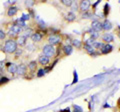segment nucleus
<instances>
[{"label": "nucleus", "mask_w": 120, "mask_h": 112, "mask_svg": "<svg viewBox=\"0 0 120 112\" xmlns=\"http://www.w3.org/2000/svg\"><path fill=\"white\" fill-rule=\"evenodd\" d=\"M108 13H109V5H108V4H105V7H104V15L107 16Z\"/></svg>", "instance_id": "nucleus-28"}, {"label": "nucleus", "mask_w": 120, "mask_h": 112, "mask_svg": "<svg viewBox=\"0 0 120 112\" xmlns=\"http://www.w3.org/2000/svg\"><path fill=\"white\" fill-rule=\"evenodd\" d=\"M90 6H91V2H90L89 0H82V1L78 3V10H79L81 13L88 12L90 9Z\"/></svg>", "instance_id": "nucleus-5"}, {"label": "nucleus", "mask_w": 120, "mask_h": 112, "mask_svg": "<svg viewBox=\"0 0 120 112\" xmlns=\"http://www.w3.org/2000/svg\"><path fill=\"white\" fill-rule=\"evenodd\" d=\"M62 41H63V36L60 33H53V34H50L47 37L48 44H50L52 46L60 45L62 43Z\"/></svg>", "instance_id": "nucleus-2"}, {"label": "nucleus", "mask_w": 120, "mask_h": 112, "mask_svg": "<svg viewBox=\"0 0 120 112\" xmlns=\"http://www.w3.org/2000/svg\"><path fill=\"white\" fill-rule=\"evenodd\" d=\"M42 54L47 56L48 58H54L57 55V49L55 48V46H52L50 44H46L42 48Z\"/></svg>", "instance_id": "nucleus-4"}, {"label": "nucleus", "mask_w": 120, "mask_h": 112, "mask_svg": "<svg viewBox=\"0 0 120 112\" xmlns=\"http://www.w3.org/2000/svg\"><path fill=\"white\" fill-rule=\"evenodd\" d=\"M38 63H37L36 60H32V61H30L28 64H27V69H28V71L29 73H34L36 70H37V65Z\"/></svg>", "instance_id": "nucleus-14"}, {"label": "nucleus", "mask_w": 120, "mask_h": 112, "mask_svg": "<svg viewBox=\"0 0 120 112\" xmlns=\"http://www.w3.org/2000/svg\"><path fill=\"white\" fill-rule=\"evenodd\" d=\"M102 29L104 31H106V32H109L112 29V24H111V22L108 19H105L102 22Z\"/></svg>", "instance_id": "nucleus-17"}, {"label": "nucleus", "mask_w": 120, "mask_h": 112, "mask_svg": "<svg viewBox=\"0 0 120 112\" xmlns=\"http://www.w3.org/2000/svg\"><path fill=\"white\" fill-rule=\"evenodd\" d=\"M43 37H44V34H43L42 32H40V31H35L31 36H30V38H31L32 42H34V43H39V42H41V41H42Z\"/></svg>", "instance_id": "nucleus-7"}, {"label": "nucleus", "mask_w": 120, "mask_h": 112, "mask_svg": "<svg viewBox=\"0 0 120 112\" xmlns=\"http://www.w3.org/2000/svg\"><path fill=\"white\" fill-rule=\"evenodd\" d=\"M22 52H23V50L21 49V48H19V49H17L16 51H15V58H18L19 56H21V54H22Z\"/></svg>", "instance_id": "nucleus-26"}, {"label": "nucleus", "mask_w": 120, "mask_h": 112, "mask_svg": "<svg viewBox=\"0 0 120 112\" xmlns=\"http://www.w3.org/2000/svg\"><path fill=\"white\" fill-rule=\"evenodd\" d=\"M92 46L94 47V49H95L96 51H99L101 48L104 46V43L102 42V41H95V42L93 43V45H92Z\"/></svg>", "instance_id": "nucleus-20"}, {"label": "nucleus", "mask_w": 120, "mask_h": 112, "mask_svg": "<svg viewBox=\"0 0 120 112\" xmlns=\"http://www.w3.org/2000/svg\"><path fill=\"white\" fill-rule=\"evenodd\" d=\"M17 49H18V45H17L15 39L8 38L5 40L4 45H3V51H4L6 54H14Z\"/></svg>", "instance_id": "nucleus-1"}, {"label": "nucleus", "mask_w": 120, "mask_h": 112, "mask_svg": "<svg viewBox=\"0 0 120 112\" xmlns=\"http://www.w3.org/2000/svg\"><path fill=\"white\" fill-rule=\"evenodd\" d=\"M18 7L17 6H10L8 9H7V16L8 17H13V16H15L16 14L18 13Z\"/></svg>", "instance_id": "nucleus-15"}, {"label": "nucleus", "mask_w": 120, "mask_h": 112, "mask_svg": "<svg viewBox=\"0 0 120 112\" xmlns=\"http://www.w3.org/2000/svg\"><path fill=\"white\" fill-rule=\"evenodd\" d=\"M81 15H82V18H85V19H87V18H90L91 17V13L89 12H84V13H81Z\"/></svg>", "instance_id": "nucleus-27"}, {"label": "nucleus", "mask_w": 120, "mask_h": 112, "mask_svg": "<svg viewBox=\"0 0 120 112\" xmlns=\"http://www.w3.org/2000/svg\"><path fill=\"white\" fill-rule=\"evenodd\" d=\"M23 32V28L21 27L20 24H17V23H14L11 25V27L8 31V36L9 38H13V39H16L17 36H19L21 33Z\"/></svg>", "instance_id": "nucleus-3"}, {"label": "nucleus", "mask_w": 120, "mask_h": 112, "mask_svg": "<svg viewBox=\"0 0 120 112\" xmlns=\"http://www.w3.org/2000/svg\"><path fill=\"white\" fill-rule=\"evenodd\" d=\"M71 46L77 48V49H80V48H82V46H83V42L79 39L74 38V39L71 40Z\"/></svg>", "instance_id": "nucleus-18"}, {"label": "nucleus", "mask_w": 120, "mask_h": 112, "mask_svg": "<svg viewBox=\"0 0 120 112\" xmlns=\"http://www.w3.org/2000/svg\"><path fill=\"white\" fill-rule=\"evenodd\" d=\"M91 30L100 33L101 31H103L102 29V22H100L99 20H94L91 23Z\"/></svg>", "instance_id": "nucleus-9"}, {"label": "nucleus", "mask_w": 120, "mask_h": 112, "mask_svg": "<svg viewBox=\"0 0 120 112\" xmlns=\"http://www.w3.org/2000/svg\"><path fill=\"white\" fill-rule=\"evenodd\" d=\"M101 41H102L104 44H110L111 42L114 41V36L110 32H105L101 35Z\"/></svg>", "instance_id": "nucleus-6"}, {"label": "nucleus", "mask_w": 120, "mask_h": 112, "mask_svg": "<svg viewBox=\"0 0 120 112\" xmlns=\"http://www.w3.org/2000/svg\"><path fill=\"white\" fill-rule=\"evenodd\" d=\"M99 37H100V33L95 32V31H93V30H90V38H92L93 40L96 41V39H98Z\"/></svg>", "instance_id": "nucleus-21"}, {"label": "nucleus", "mask_w": 120, "mask_h": 112, "mask_svg": "<svg viewBox=\"0 0 120 112\" xmlns=\"http://www.w3.org/2000/svg\"><path fill=\"white\" fill-rule=\"evenodd\" d=\"M60 2H61V4H63L66 7H69V8H70V6L72 5V3H73L72 0H61Z\"/></svg>", "instance_id": "nucleus-22"}, {"label": "nucleus", "mask_w": 120, "mask_h": 112, "mask_svg": "<svg viewBox=\"0 0 120 112\" xmlns=\"http://www.w3.org/2000/svg\"><path fill=\"white\" fill-rule=\"evenodd\" d=\"M7 37V34L4 30H2V29H0V40H5Z\"/></svg>", "instance_id": "nucleus-25"}, {"label": "nucleus", "mask_w": 120, "mask_h": 112, "mask_svg": "<svg viewBox=\"0 0 120 112\" xmlns=\"http://www.w3.org/2000/svg\"><path fill=\"white\" fill-rule=\"evenodd\" d=\"M4 66H5V62L4 61H0V71L4 68Z\"/></svg>", "instance_id": "nucleus-30"}, {"label": "nucleus", "mask_w": 120, "mask_h": 112, "mask_svg": "<svg viewBox=\"0 0 120 112\" xmlns=\"http://www.w3.org/2000/svg\"><path fill=\"white\" fill-rule=\"evenodd\" d=\"M61 51L63 52V55L64 56H68V55H70L71 53H72L73 47L71 46V44H65V45L62 46Z\"/></svg>", "instance_id": "nucleus-13"}, {"label": "nucleus", "mask_w": 120, "mask_h": 112, "mask_svg": "<svg viewBox=\"0 0 120 112\" xmlns=\"http://www.w3.org/2000/svg\"><path fill=\"white\" fill-rule=\"evenodd\" d=\"M112 50H113V46L111 44H104V46L99 50V54H108L112 52Z\"/></svg>", "instance_id": "nucleus-12"}, {"label": "nucleus", "mask_w": 120, "mask_h": 112, "mask_svg": "<svg viewBox=\"0 0 120 112\" xmlns=\"http://www.w3.org/2000/svg\"><path fill=\"white\" fill-rule=\"evenodd\" d=\"M15 40H16L17 45L20 46V47H22V46L26 45V40H27V38H25V37L22 36V35H19V36L16 37V39H15Z\"/></svg>", "instance_id": "nucleus-19"}, {"label": "nucleus", "mask_w": 120, "mask_h": 112, "mask_svg": "<svg viewBox=\"0 0 120 112\" xmlns=\"http://www.w3.org/2000/svg\"><path fill=\"white\" fill-rule=\"evenodd\" d=\"M6 70L11 75H15L17 71V64H15V63H8L6 65Z\"/></svg>", "instance_id": "nucleus-11"}, {"label": "nucleus", "mask_w": 120, "mask_h": 112, "mask_svg": "<svg viewBox=\"0 0 120 112\" xmlns=\"http://www.w3.org/2000/svg\"><path fill=\"white\" fill-rule=\"evenodd\" d=\"M37 63L42 66V67H46L48 64L50 63V58H48L47 56H45L43 54H41L38 57V60H37Z\"/></svg>", "instance_id": "nucleus-10"}, {"label": "nucleus", "mask_w": 120, "mask_h": 112, "mask_svg": "<svg viewBox=\"0 0 120 112\" xmlns=\"http://www.w3.org/2000/svg\"><path fill=\"white\" fill-rule=\"evenodd\" d=\"M47 72V70H45L44 68H41L39 69L38 71H37V74H36V76L37 77H42L43 75H45V73Z\"/></svg>", "instance_id": "nucleus-23"}, {"label": "nucleus", "mask_w": 120, "mask_h": 112, "mask_svg": "<svg viewBox=\"0 0 120 112\" xmlns=\"http://www.w3.org/2000/svg\"><path fill=\"white\" fill-rule=\"evenodd\" d=\"M70 8H71V12H75V11H78V4L75 1H73L72 3V5L70 6Z\"/></svg>", "instance_id": "nucleus-24"}, {"label": "nucleus", "mask_w": 120, "mask_h": 112, "mask_svg": "<svg viewBox=\"0 0 120 112\" xmlns=\"http://www.w3.org/2000/svg\"><path fill=\"white\" fill-rule=\"evenodd\" d=\"M117 107L120 108V97H119V99H118V101H117Z\"/></svg>", "instance_id": "nucleus-31"}, {"label": "nucleus", "mask_w": 120, "mask_h": 112, "mask_svg": "<svg viewBox=\"0 0 120 112\" xmlns=\"http://www.w3.org/2000/svg\"><path fill=\"white\" fill-rule=\"evenodd\" d=\"M64 19L66 22H68V23H71V22H74L75 20H76V14L73 13V12H68L66 14V15L64 16Z\"/></svg>", "instance_id": "nucleus-16"}, {"label": "nucleus", "mask_w": 120, "mask_h": 112, "mask_svg": "<svg viewBox=\"0 0 120 112\" xmlns=\"http://www.w3.org/2000/svg\"><path fill=\"white\" fill-rule=\"evenodd\" d=\"M0 78H1V74H0Z\"/></svg>", "instance_id": "nucleus-32"}, {"label": "nucleus", "mask_w": 120, "mask_h": 112, "mask_svg": "<svg viewBox=\"0 0 120 112\" xmlns=\"http://www.w3.org/2000/svg\"><path fill=\"white\" fill-rule=\"evenodd\" d=\"M72 112H82V109H81L79 106L74 105V106H73V111H72Z\"/></svg>", "instance_id": "nucleus-29"}, {"label": "nucleus", "mask_w": 120, "mask_h": 112, "mask_svg": "<svg viewBox=\"0 0 120 112\" xmlns=\"http://www.w3.org/2000/svg\"><path fill=\"white\" fill-rule=\"evenodd\" d=\"M28 73V69H27V65L25 64H18L17 65V71L16 74L18 76H25Z\"/></svg>", "instance_id": "nucleus-8"}]
</instances>
